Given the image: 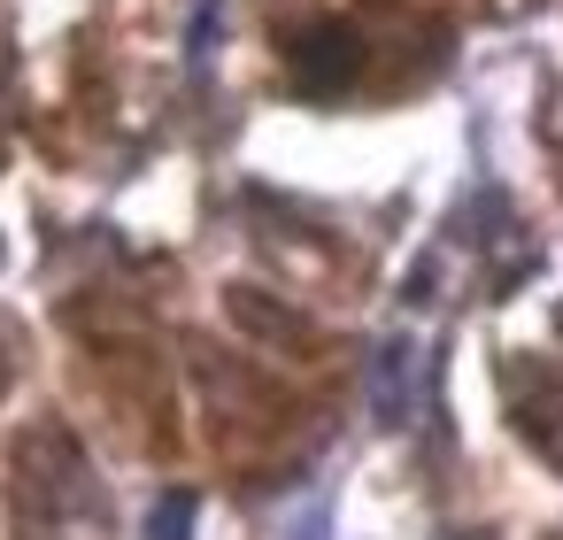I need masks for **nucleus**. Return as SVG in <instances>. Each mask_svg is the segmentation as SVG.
Returning <instances> with one entry per match:
<instances>
[{
  "instance_id": "f257e3e1",
  "label": "nucleus",
  "mask_w": 563,
  "mask_h": 540,
  "mask_svg": "<svg viewBox=\"0 0 563 540\" xmlns=\"http://www.w3.org/2000/svg\"><path fill=\"white\" fill-rule=\"evenodd\" d=\"M186 525H194V502H186V494H170V502L147 517V540H178Z\"/></svg>"
}]
</instances>
